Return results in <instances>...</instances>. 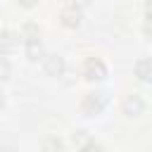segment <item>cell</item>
<instances>
[{"mask_svg":"<svg viewBox=\"0 0 152 152\" xmlns=\"http://www.w3.org/2000/svg\"><path fill=\"white\" fill-rule=\"evenodd\" d=\"M107 102H109V95H107L104 90L88 93V95L81 100V112H83L86 116H97V114H102V112H104Z\"/></svg>","mask_w":152,"mask_h":152,"instance_id":"6da1fadb","label":"cell"},{"mask_svg":"<svg viewBox=\"0 0 152 152\" xmlns=\"http://www.w3.org/2000/svg\"><path fill=\"white\" fill-rule=\"evenodd\" d=\"M81 152H107V150H104L100 142H93V140H90L86 147H81Z\"/></svg>","mask_w":152,"mask_h":152,"instance_id":"4fadbf2b","label":"cell"},{"mask_svg":"<svg viewBox=\"0 0 152 152\" xmlns=\"http://www.w3.org/2000/svg\"><path fill=\"white\" fill-rule=\"evenodd\" d=\"M64 69H66L64 57H59V55H45L43 57V71L48 76H62Z\"/></svg>","mask_w":152,"mask_h":152,"instance_id":"277c9868","label":"cell"},{"mask_svg":"<svg viewBox=\"0 0 152 152\" xmlns=\"http://www.w3.org/2000/svg\"><path fill=\"white\" fill-rule=\"evenodd\" d=\"M62 150H64V142H62L59 138L50 135V138L43 140V152H62Z\"/></svg>","mask_w":152,"mask_h":152,"instance_id":"30bf717a","label":"cell"},{"mask_svg":"<svg viewBox=\"0 0 152 152\" xmlns=\"http://www.w3.org/2000/svg\"><path fill=\"white\" fill-rule=\"evenodd\" d=\"M135 76L142 83H152V57H142L135 62Z\"/></svg>","mask_w":152,"mask_h":152,"instance_id":"52a82bcc","label":"cell"},{"mask_svg":"<svg viewBox=\"0 0 152 152\" xmlns=\"http://www.w3.org/2000/svg\"><path fill=\"white\" fill-rule=\"evenodd\" d=\"M21 7H26V10H31V7H36L38 5V0H17Z\"/></svg>","mask_w":152,"mask_h":152,"instance_id":"2e32d148","label":"cell"},{"mask_svg":"<svg viewBox=\"0 0 152 152\" xmlns=\"http://www.w3.org/2000/svg\"><path fill=\"white\" fill-rule=\"evenodd\" d=\"M26 57H28L31 62H38V59H43V57H45L43 43H40V40H38V43H26Z\"/></svg>","mask_w":152,"mask_h":152,"instance_id":"9c48e42d","label":"cell"},{"mask_svg":"<svg viewBox=\"0 0 152 152\" xmlns=\"http://www.w3.org/2000/svg\"><path fill=\"white\" fill-rule=\"evenodd\" d=\"M71 142L81 150V147H86V145L90 142V138H88V133H86V131H76V133L71 135Z\"/></svg>","mask_w":152,"mask_h":152,"instance_id":"8fae6325","label":"cell"},{"mask_svg":"<svg viewBox=\"0 0 152 152\" xmlns=\"http://www.w3.org/2000/svg\"><path fill=\"white\" fill-rule=\"evenodd\" d=\"M2 104H5V93L0 90V107H2Z\"/></svg>","mask_w":152,"mask_h":152,"instance_id":"ac0fdd59","label":"cell"},{"mask_svg":"<svg viewBox=\"0 0 152 152\" xmlns=\"http://www.w3.org/2000/svg\"><path fill=\"white\" fill-rule=\"evenodd\" d=\"M40 26L38 24H33V21H28V24H24V28H21V38H24V43H38L40 40Z\"/></svg>","mask_w":152,"mask_h":152,"instance_id":"ba28073f","label":"cell"},{"mask_svg":"<svg viewBox=\"0 0 152 152\" xmlns=\"http://www.w3.org/2000/svg\"><path fill=\"white\" fill-rule=\"evenodd\" d=\"M142 33H145V38L152 40V19H145V24H142Z\"/></svg>","mask_w":152,"mask_h":152,"instance_id":"5bb4252c","label":"cell"},{"mask_svg":"<svg viewBox=\"0 0 152 152\" xmlns=\"http://www.w3.org/2000/svg\"><path fill=\"white\" fill-rule=\"evenodd\" d=\"M59 19H62V26H66V28H78L81 21H83L81 10H76V7H66V10H62Z\"/></svg>","mask_w":152,"mask_h":152,"instance_id":"5b68a950","label":"cell"},{"mask_svg":"<svg viewBox=\"0 0 152 152\" xmlns=\"http://www.w3.org/2000/svg\"><path fill=\"white\" fill-rule=\"evenodd\" d=\"M71 2V7H76V10H83V7H88L93 0H69Z\"/></svg>","mask_w":152,"mask_h":152,"instance_id":"9a60e30c","label":"cell"},{"mask_svg":"<svg viewBox=\"0 0 152 152\" xmlns=\"http://www.w3.org/2000/svg\"><path fill=\"white\" fill-rule=\"evenodd\" d=\"M66 2H69V0H66Z\"/></svg>","mask_w":152,"mask_h":152,"instance_id":"ffe728a7","label":"cell"},{"mask_svg":"<svg viewBox=\"0 0 152 152\" xmlns=\"http://www.w3.org/2000/svg\"><path fill=\"white\" fill-rule=\"evenodd\" d=\"M107 76V64L100 57H88L83 62V78L86 81H102Z\"/></svg>","mask_w":152,"mask_h":152,"instance_id":"7a4b0ae2","label":"cell"},{"mask_svg":"<svg viewBox=\"0 0 152 152\" xmlns=\"http://www.w3.org/2000/svg\"><path fill=\"white\" fill-rule=\"evenodd\" d=\"M19 45V36L12 31H2L0 33V55H12Z\"/></svg>","mask_w":152,"mask_h":152,"instance_id":"8992f818","label":"cell"},{"mask_svg":"<svg viewBox=\"0 0 152 152\" xmlns=\"http://www.w3.org/2000/svg\"><path fill=\"white\" fill-rule=\"evenodd\" d=\"M145 14L147 19H152V0H145Z\"/></svg>","mask_w":152,"mask_h":152,"instance_id":"e0dca14e","label":"cell"},{"mask_svg":"<svg viewBox=\"0 0 152 152\" xmlns=\"http://www.w3.org/2000/svg\"><path fill=\"white\" fill-rule=\"evenodd\" d=\"M5 152H14V150H5Z\"/></svg>","mask_w":152,"mask_h":152,"instance_id":"d6986e66","label":"cell"},{"mask_svg":"<svg viewBox=\"0 0 152 152\" xmlns=\"http://www.w3.org/2000/svg\"><path fill=\"white\" fill-rule=\"evenodd\" d=\"M121 112L126 114V116H140L142 112H145V100L138 95V93H131V95H126L124 97V102H121Z\"/></svg>","mask_w":152,"mask_h":152,"instance_id":"3957f363","label":"cell"},{"mask_svg":"<svg viewBox=\"0 0 152 152\" xmlns=\"http://www.w3.org/2000/svg\"><path fill=\"white\" fill-rule=\"evenodd\" d=\"M12 76V66H10V62L7 59H0V81H7Z\"/></svg>","mask_w":152,"mask_h":152,"instance_id":"7c38bea8","label":"cell"}]
</instances>
